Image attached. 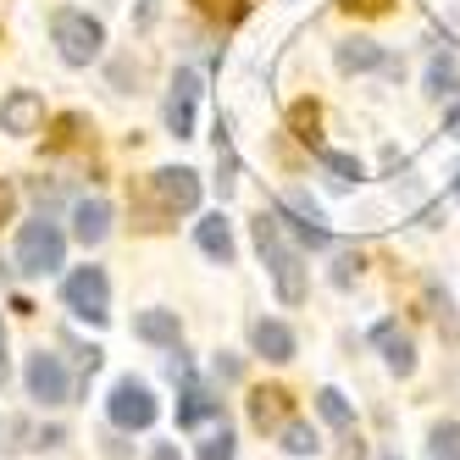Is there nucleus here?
<instances>
[{"label": "nucleus", "instance_id": "nucleus-1", "mask_svg": "<svg viewBox=\"0 0 460 460\" xmlns=\"http://www.w3.org/2000/svg\"><path fill=\"white\" fill-rule=\"evenodd\" d=\"M250 227H255V250H261V261H267V272L278 283V300L283 305H300L305 300V261H300V250L283 239V222L272 211H261Z\"/></svg>", "mask_w": 460, "mask_h": 460}, {"label": "nucleus", "instance_id": "nucleus-2", "mask_svg": "<svg viewBox=\"0 0 460 460\" xmlns=\"http://www.w3.org/2000/svg\"><path fill=\"white\" fill-rule=\"evenodd\" d=\"M56 267H67V234L56 227V217H28L17 227V272L28 278H50Z\"/></svg>", "mask_w": 460, "mask_h": 460}, {"label": "nucleus", "instance_id": "nucleus-3", "mask_svg": "<svg viewBox=\"0 0 460 460\" xmlns=\"http://www.w3.org/2000/svg\"><path fill=\"white\" fill-rule=\"evenodd\" d=\"M50 40H56V50H61V61H67V67H89V61H101V50H106V28L94 22L89 12L61 6V12L50 17Z\"/></svg>", "mask_w": 460, "mask_h": 460}, {"label": "nucleus", "instance_id": "nucleus-4", "mask_svg": "<svg viewBox=\"0 0 460 460\" xmlns=\"http://www.w3.org/2000/svg\"><path fill=\"white\" fill-rule=\"evenodd\" d=\"M61 305H67L78 322L106 327V316H111V278H106V267H78L67 283H61Z\"/></svg>", "mask_w": 460, "mask_h": 460}, {"label": "nucleus", "instance_id": "nucleus-5", "mask_svg": "<svg viewBox=\"0 0 460 460\" xmlns=\"http://www.w3.org/2000/svg\"><path fill=\"white\" fill-rule=\"evenodd\" d=\"M22 383H28V400L34 405H73V372H67V360L50 355V349H34L28 355V367H22Z\"/></svg>", "mask_w": 460, "mask_h": 460}, {"label": "nucleus", "instance_id": "nucleus-6", "mask_svg": "<svg viewBox=\"0 0 460 460\" xmlns=\"http://www.w3.org/2000/svg\"><path fill=\"white\" fill-rule=\"evenodd\" d=\"M106 416L122 427V433H145V427L161 416V405H155L150 383H139V377H117L111 400H106Z\"/></svg>", "mask_w": 460, "mask_h": 460}, {"label": "nucleus", "instance_id": "nucleus-7", "mask_svg": "<svg viewBox=\"0 0 460 460\" xmlns=\"http://www.w3.org/2000/svg\"><path fill=\"white\" fill-rule=\"evenodd\" d=\"M194 106H200V73L178 67L172 73V94H167V134L172 139H189L194 134Z\"/></svg>", "mask_w": 460, "mask_h": 460}, {"label": "nucleus", "instance_id": "nucleus-8", "mask_svg": "<svg viewBox=\"0 0 460 460\" xmlns=\"http://www.w3.org/2000/svg\"><path fill=\"white\" fill-rule=\"evenodd\" d=\"M150 189H155V200L167 211H194L200 206V172H189V167H161L150 178Z\"/></svg>", "mask_w": 460, "mask_h": 460}, {"label": "nucleus", "instance_id": "nucleus-9", "mask_svg": "<svg viewBox=\"0 0 460 460\" xmlns=\"http://www.w3.org/2000/svg\"><path fill=\"white\" fill-rule=\"evenodd\" d=\"M40 122H45V101L34 89H12L6 101H0V128H6V134H34Z\"/></svg>", "mask_w": 460, "mask_h": 460}, {"label": "nucleus", "instance_id": "nucleus-10", "mask_svg": "<svg viewBox=\"0 0 460 460\" xmlns=\"http://www.w3.org/2000/svg\"><path fill=\"white\" fill-rule=\"evenodd\" d=\"M372 344L383 349V360H388L400 377L416 372V344H411V333H405L400 322H377V327H372Z\"/></svg>", "mask_w": 460, "mask_h": 460}, {"label": "nucleus", "instance_id": "nucleus-11", "mask_svg": "<svg viewBox=\"0 0 460 460\" xmlns=\"http://www.w3.org/2000/svg\"><path fill=\"white\" fill-rule=\"evenodd\" d=\"M194 239H200V250H206L211 261H222V267H234V261H239L234 222H227L222 211H217V217H200V227H194Z\"/></svg>", "mask_w": 460, "mask_h": 460}, {"label": "nucleus", "instance_id": "nucleus-12", "mask_svg": "<svg viewBox=\"0 0 460 460\" xmlns=\"http://www.w3.org/2000/svg\"><path fill=\"white\" fill-rule=\"evenodd\" d=\"M250 344H255V355L261 360H294V333H288V322H272V316H261L255 327H250Z\"/></svg>", "mask_w": 460, "mask_h": 460}, {"label": "nucleus", "instance_id": "nucleus-13", "mask_svg": "<svg viewBox=\"0 0 460 460\" xmlns=\"http://www.w3.org/2000/svg\"><path fill=\"white\" fill-rule=\"evenodd\" d=\"M111 234V206L106 200H78L73 206V239L78 244H106Z\"/></svg>", "mask_w": 460, "mask_h": 460}, {"label": "nucleus", "instance_id": "nucleus-14", "mask_svg": "<svg viewBox=\"0 0 460 460\" xmlns=\"http://www.w3.org/2000/svg\"><path fill=\"white\" fill-rule=\"evenodd\" d=\"M134 333H139L145 344H155V349H178L183 327H178V311H139V316H134Z\"/></svg>", "mask_w": 460, "mask_h": 460}, {"label": "nucleus", "instance_id": "nucleus-15", "mask_svg": "<svg viewBox=\"0 0 460 460\" xmlns=\"http://www.w3.org/2000/svg\"><path fill=\"white\" fill-rule=\"evenodd\" d=\"M222 411V400H217V394L206 388V383H183V394H178V427H200L206 416H217Z\"/></svg>", "mask_w": 460, "mask_h": 460}, {"label": "nucleus", "instance_id": "nucleus-16", "mask_svg": "<svg viewBox=\"0 0 460 460\" xmlns=\"http://www.w3.org/2000/svg\"><path fill=\"white\" fill-rule=\"evenodd\" d=\"M372 67H394L372 40H344L339 45V73H372Z\"/></svg>", "mask_w": 460, "mask_h": 460}, {"label": "nucleus", "instance_id": "nucleus-17", "mask_svg": "<svg viewBox=\"0 0 460 460\" xmlns=\"http://www.w3.org/2000/svg\"><path fill=\"white\" fill-rule=\"evenodd\" d=\"M316 411H322L327 427H339V433H349V427H355V411H349V400H344L339 388H316Z\"/></svg>", "mask_w": 460, "mask_h": 460}, {"label": "nucleus", "instance_id": "nucleus-18", "mask_svg": "<svg viewBox=\"0 0 460 460\" xmlns=\"http://www.w3.org/2000/svg\"><path fill=\"white\" fill-rule=\"evenodd\" d=\"M427 460H460V421H433V433H427Z\"/></svg>", "mask_w": 460, "mask_h": 460}, {"label": "nucleus", "instance_id": "nucleus-19", "mask_svg": "<svg viewBox=\"0 0 460 460\" xmlns=\"http://www.w3.org/2000/svg\"><path fill=\"white\" fill-rule=\"evenodd\" d=\"M455 89H460V61L433 56V67H427V94H455Z\"/></svg>", "mask_w": 460, "mask_h": 460}, {"label": "nucleus", "instance_id": "nucleus-20", "mask_svg": "<svg viewBox=\"0 0 460 460\" xmlns=\"http://www.w3.org/2000/svg\"><path fill=\"white\" fill-rule=\"evenodd\" d=\"M283 400H288L283 388H255V394H250V416H255V427H272V421L283 416Z\"/></svg>", "mask_w": 460, "mask_h": 460}, {"label": "nucleus", "instance_id": "nucleus-21", "mask_svg": "<svg viewBox=\"0 0 460 460\" xmlns=\"http://www.w3.org/2000/svg\"><path fill=\"white\" fill-rule=\"evenodd\" d=\"M316 161H322V167L333 172L339 183H355V178H360V161H355V155H344V150H327V145H322V150H316Z\"/></svg>", "mask_w": 460, "mask_h": 460}, {"label": "nucleus", "instance_id": "nucleus-22", "mask_svg": "<svg viewBox=\"0 0 460 460\" xmlns=\"http://www.w3.org/2000/svg\"><path fill=\"white\" fill-rule=\"evenodd\" d=\"M283 449H288V455H316V449H322V438L311 433L305 421H283Z\"/></svg>", "mask_w": 460, "mask_h": 460}, {"label": "nucleus", "instance_id": "nucleus-23", "mask_svg": "<svg viewBox=\"0 0 460 460\" xmlns=\"http://www.w3.org/2000/svg\"><path fill=\"white\" fill-rule=\"evenodd\" d=\"M239 444H234V427H217V433L200 444V460H234Z\"/></svg>", "mask_w": 460, "mask_h": 460}, {"label": "nucleus", "instance_id": "nucleus-24", "mask_svg": "<svg viewBox=\"0 0 460 460\" xmlns=\"http://www.w3.org/2000/svg\"><path fill=\"white\" fill-rule=\"evenodd\" d=\"M355 272H360V255H339V267H333V283H339V288H349V283H355Z\"/></svg>", "mask_w": 460, "mask_h": 460}, {"label": "nucleus", "instance_id": "nucleus-25", "mask_svg": "<svg viewBox=\"0 0 460 460\" xmlns=\"http://www.w3.org/2000/svg\"><path fill=\"white\" fill-rule=\"evenodd\" d=\"M217 377H222V383H234V377H239V360H234V355H227V360L217 355Z\"/></svg>", "mask_w": 460, "mask_h": 460}, {"label": "nucleus", "instance_id": "nucleus-26", "mask_svg": "<svg viewBox=\"0 0 460 460\" xmlns=\"http://www.w3.org/2000/svg\"><path fill=\"white\" fill-rule=\"evenodd\" d=\"M155 12H161V0H139V28H150V22H155Z\"/></svg>", "mask_w": 460, "mask_h": 460}, {"label": "nucleus", "instance_id": "nucleus-27", "mask_svg": "<svg viewBox=\"0 0 460 460\" xmlns=\"http://www.w3.org/2000/svg\"><path fill=\"white\" fill-rule=\"evenodd\" d=\"M150 460H178V444H155V449H150Z\"/></svg>", "mask_w": 460, "mask_h": 460}, {"label": "nucleus", "instance_id": "nucleus-28", "mask_svg": "<svg viewBox=\"0 0 460 460\" xmlns=\"http://www.w3.org/2000/svg\"><path fill=\"white\" fill-rule=\"evenodd\" d=\"M444 134H449V139H460V106H455V111L444 117Z\"/></svg>", "mask_w": 460, "mask_h": 460}, {"label": "nucleus", "instance_id": "nucleus-29", "mask_svg": "<svg viewBox=\"0 0 460 460\" xmlns=\"http://www.w3.org/2000/svg\"><path fill=\"white\" fill-rule=\"evenodd\" d=\"M0 383H6V322H0Z\"/></svg>", "mask_w": 460, "mask_h": 460}, {"label": "nucleus", "instance_id": "nucleus-30", "mask_svg": "<svg viewBox=\"0 0 460 460\" xmlns=\"http://www.w3.org/2000/svg\"><path fill=\"white\" fill-rule=\"evenodd\" d=\"M6 206H12V194H6V189H0V222H6Z\"/></svg>", "mask_w": 460, "mask_h": 460}, {"label": "nucleus", "instance_id": "nucleus-31", "mask_svg": "<svg viewBox=\"0 0 460 460\" xmlns=\"http://www.w3.org/2000/svg\"><path fill=\"white\" fill-rule=\"evenodd\" d=\"M383 460H400V455H383Z\"/></svg>", "mask_w": 460, "mask_h": 460}, {"label": "nucleus", "instance_id": "nucleus-32", "mask_svg": "<svg viewBox=\"0 0 460 460\" xmlns=\"http://www.w3.org/2000/svg\"><path fill=\"white\" fill-rule=\"evenodd\" d=\"M455 194H460V183H455Z\"/></svg>", "mask_w": 460, "mask_h": 460}]
</instances>
